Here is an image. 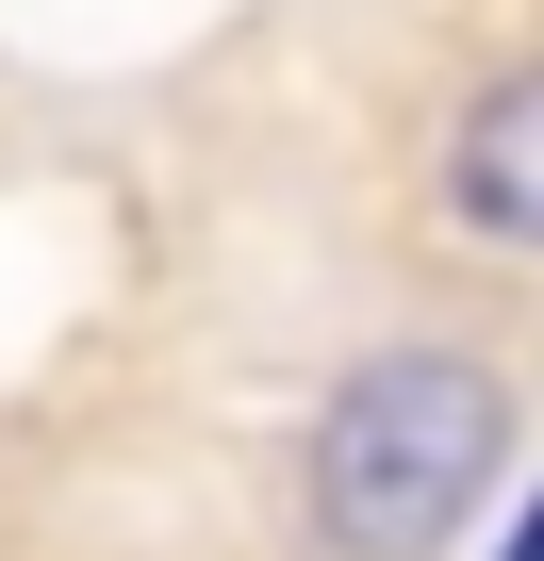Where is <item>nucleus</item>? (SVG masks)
I'll list each match as a JSON object with an SVG mask.
<instances>
[{"instance_id": "7ed1b4c3", "label": "nucleus", "mask_w": 544, "mask_h": 561, "mask_svg": "<svg viewBox=\"0 0 544 561\" xmlns=\"http://www.w3.org/2000/svg\"><path fill=\"white\" fill-rule=\"evenodd\" d=\"M495 561H544V495H528V528H511V545H495Z\"/></svg>"}, {"instance_id": "f257e3e1", "label": "nucleus", "mask_w": 544, "mask_h": 561, "mask_svg": "<svg viewBox=\"0 0 544 561\" xmlns=\"http://www.w3.org/2000/svg\"><path fill=\"white\" fill-rule=\"evenodd\" d=\"M495 462H511V380L478 347H363L298 446V528L314 561H445Z\"/></svg>"}, {"instance_id": "f03ea898", "label": "nucleus", "mask_w": 544, "mask_h": 561, "mask_svg": "<svg viewBox=\"0 0 544 561\" xmlns=\"http://www.w3.org/2000/svg\"><path fill=\"white\" fill-rule=\"evenodd\" d=\"M445 231L544 264V67H495L445 133Z\"/></svg>"}]
</instances>
